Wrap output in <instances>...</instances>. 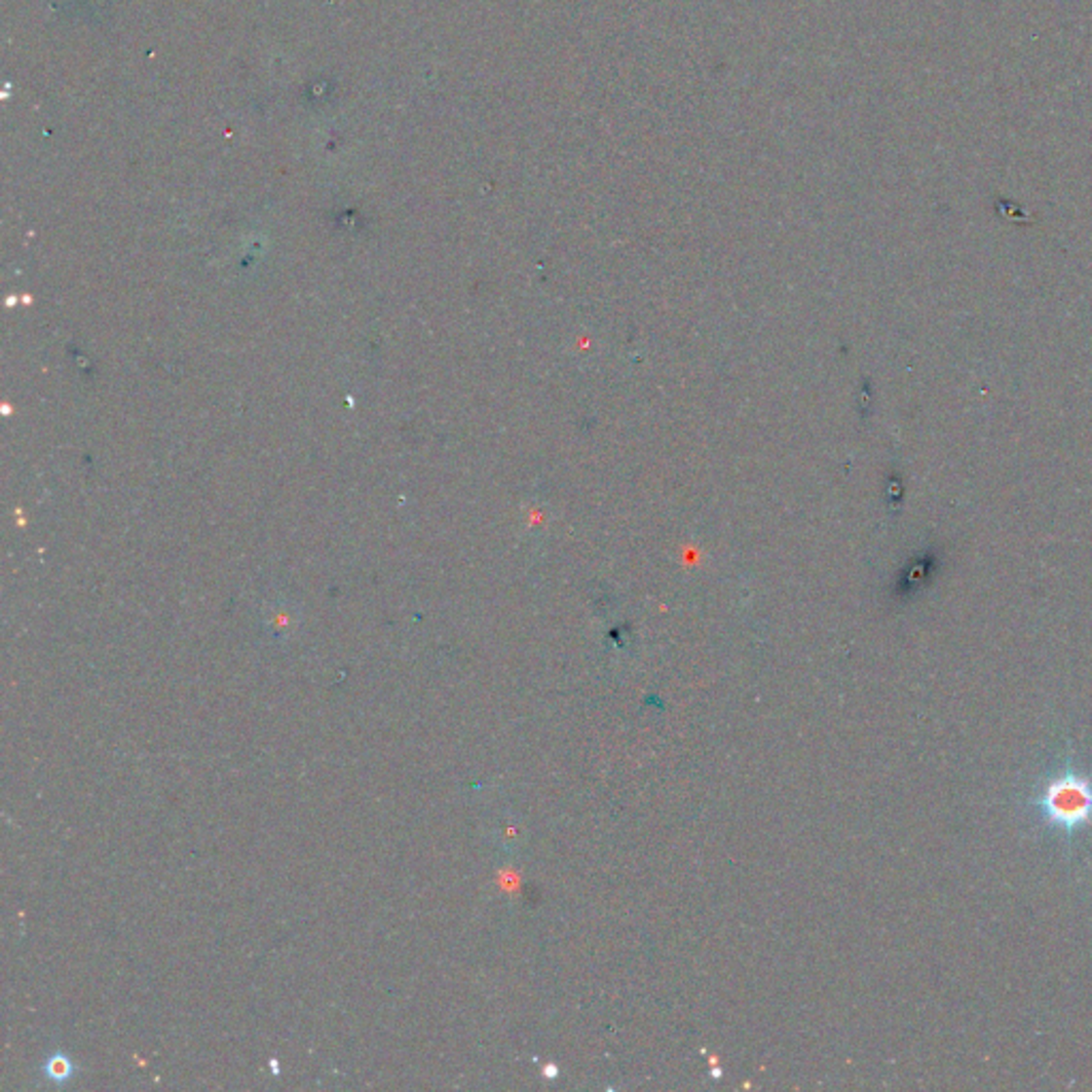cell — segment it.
Returning a JSON list of instances; mask_svg holds the SVG:
<instances>
[{
  "label": "cell",
  "mask_w": 1092,
  "mask_h": 1092,
  "mask_svg": "<svg viewBox=\"0 0 1092 1092\" xmlns=\"http://www.w3.org/2000/svg\"><path fill=\"white\" fill-rule=\"evenodd\" d=\"M1027 803L1043 828L1073 841L1077 832L1092 828V774L1065 760L1045 774Z\"/></svg>",
  "instance_id": "6da1fadb"
},
{
  "label": "cell",
  "mask_w": 1092,
  "mask_h": 1092,
  "mask_svg": "<svg viewBox=\"0 0 1092 1092\" xmlns=\"http://www.w3.org/2000/svg\"><path fill=\"white\" fill-rule=\"evenodd\" d=\"M80 1073V1065L64 1050H52L41 1063V1077L52 1086H66Z\"/></svg>",
  "instance_id": "7a4b0ae2"
}]
</instances>
